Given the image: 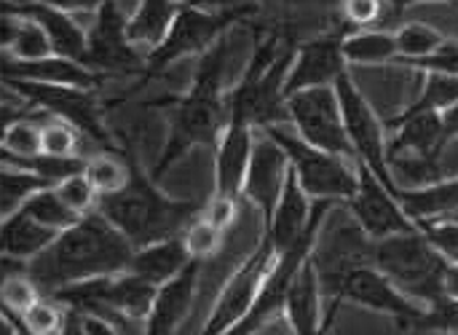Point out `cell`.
Masks as SVG:
<instances>
[{"label": "cell", "mask_w": 458, "mask_h": 335, "mask_svg": "<svg viewBox=\"0 0 458 335\" xmlns=\"http://www.w3.org/2000/svg\"><path fill=\"white\" fill-rule=\"evenodd\" d=\"M252 148H255L252 126L231 118L217 142V167H215L217 193L215 196L236 199L244 191V180H247L250 161H252Z\"/></svg>", "instance_id": "obj_18"}, {"label": "cell", "mask_w": 458, "mask_h": 335, "mask_svg": "<svg viewBox=\"0 0 458 335\" xmlns=\"http://www.w3.org/2000/svg\"><path fill=\"white\" fill-rule=\"evenodd\" d=\"M338 91V102H341V113H344V124H346V134L352 140V148L357 153V164H365L397 199H400V185L392 177V167H389V148L384 142V129L378 116L373 113L370 102L365 99V94L357 89V83L352 81L349 73H344L335 83Z\"/></svg>", "instance_id": "obj_9"}, {"label": "cell", "mask_w": 458, "mask_h": 335, "mask_svg": "<svg viewBox=\"0 0 458 335\" xmlns=\"http://www.w3.org/2000/svg\"><path fill=\"white\" fill-rule=\"evenodd\" d=\"M373 266L411 301H424L432 306L448 296L445 277L451 263L429 245L421 231L376 242Z\"/></svg>", "instance_id": "obj_4"}, {"label": "cell", "mask_w": 458, "mask_h": 335, "mask_svg": "<svg viewBox=\"0 0 458 335\" xmlns=\"http://www.w3.org/2000/svg\"><path fill=\"white\" fill-rule=\"evenodd\" d=\"M129 183L118 193L99 196L97 212L126 236L134 250L182 236L185 228L204 212L196 202H177L164 196L153 180L137 167L134 159L126 156Z\"/></svg>", "instance_id": "obj_2"}, {"label": "cell", "mask_w": 458, "mask_h": 335, "mask_svg": "<svg viewBox=\"0 0 458 335\" xmlns=\"http://www.w3.org/2000/svg\"><path fill=\"white\" fill-rule=\"evenodd\" d=\"M290 169H293V164H290L287 153L266 132H260L255 137L252 161H250V172H247L242 196L250 199L260 210V215L266 218V226L271 223V218L276 212V204L284 193Z\"/></svg>", "instance_id": "obj_15"}, {"label": "cell", "mask_w": 458, "mask_h": 335, "mask_svg": "<svg viewBox=\"0 0 458 335\" xmlns=\"http://www.w3.org/2000/svg\"><path fill=\"white\" fill-rule=\"evenodd\" d=\"M0 185H3V218H11L13 212H19L35 193L51 188L46 180H40L32 172L16 169V167H5L0 175Z\"/></svg>", "instance_id": "obj_32"}, {"label": "cell", "mask_w": 458, "mask_h": 335, "mask_svg": "<svg viewBox=\"0 0 458 335\" xmlns=\"http://www.w3.org/2000/svg\"><path fill=\"white\" fill-rule=\"evenodd\" d=\"M11 11V8H8ZM19 16V13H16ZM3 56H11L16 62H38V59H46V56H54V48H51V40L48 35L43 32V27L27 16H19V27H16V35L11 40V46L5 48Z\"/></svg>", "instance_id": "obj_33"}, {"label": "cell", "mask_w": 458, "mask_h": 335, "mask_svg": "<svg viewBox=\"0 0 458 335\" xmlns=\"http://www.w3.org/2000/svg\"><path fill=\"white\" fill-rule=\"evenodd\" d=\"M344 16L352 27H370L378 21L381 16V5L370 3V0H354L344 5Z\"/></svg>", "instance_id": "obj_46"}, {"label": "cell", "mask_w": 458, "mask_h": 335, "mask_svg": "<svg viewBox=\"0 0 458 335\" xmlns=\"http://www.w3.org/2000/svg\"><path fill=\"white\" fill-rule=\"evenodd\" d=\"M443 126H445V137H448V140L458 137V105L443 113Z\"/></svg>", "instance_id": "obj_49"}, {"label": "cell", "mask_w": 458, "mask_h": 335, "mask_svg": "<svg viewBox=\"0 0 458 335\" xmlns=\"http://www.w3.org/2000/svg\"><path fill=\"white\" fill-rule=\"evenodd\" d=\"M3 309L5 312H13V314H24L30 306H35L43 293L38 290V285L27 277V271H19V274H5L3 277Z\"/></svg>", "instance_id": "obj_38"}, {"label": "cell", "mask_w": 458, "mask_h": 335, "mask_svg": "<svg viewBox=\"0 0 458 335\" xmlns=\"http://www.w3.org/2000/svg\"><path fill=\"white\" fill-rule=\"evenodd\" d=\"M228 59V43L220 38L201 59L191 91L177 102L172 116L169 140L164 145L161 159L153 167V177H158L164 169H169L180 156H185L196 145H212L220 142L228 121L231 107L228 97L223 94V73Z\"/></svg>", "instance_id": "obj_3"}, {"label": "cell", "mask_w": 458, "mask_h": 335, "mask_svg": "<svg viewBox=\"0 0 458 335\" xmlns=\"http://www.w3.org/2000/svg\"><path fill=\"white\" fill-rule=\"evenodd\" d=\"M252 5H236V8H220V11H207L199 5H182L166 40L148 54V64H145V78H153L158 73H164L172 62L188 56V54H199V51H209L223 32L228 30V24L239 21L244 13H250Z\"/></svg>", "instance_id": "obj_7"}, {"label": "cell", "mask_w": 458, "mask_h": 335, "mask_svg": "<svg viewBox=\"0 0 458 335\" xmlns=\"http://www.w3.org/2000/svg\"><path fill=\"white\" fill-rule=\"evenodd\" d=\"M341 301H352L365 309L389 314L413 331L419 328V322L424 320V312H427V309L416 306L405 293H400L376 266L354 271L341 288Z\"/></svg>", "instance_id": "obj_17"}, {"label": "cell", "mask_w": 458, "mask_h": 335, "mask_svg": "<svg viewBox=\"0 0 458 335\" xmlns=\"http://www.w3.org/2000/svg\"><path fill=\"white\" fill-rule=\"evenodd\" d=\"M357 172H360V191L346 207L373 242L421 231L403 210L400 199L365 164H357Z\"/></svg>", "instance_id": "obj_14"}, {"label": "cell", "mask_w": 458, "mask_h": 335, "mask_svg": "<svg viewBox=\"0 0 458 335\" xmlns=\"http://www.w3.org/2000/svg\"><path fill=\"white\" fill-rule=\"evenodd\" d=\"M413 67L419 70H429V73H443V75H456L458 78V43L445 40L432 56L416 62Z\"/></svg>", "instance_id": "obj_44"}, {"label": "cell", "mask_w": 458, "mask_h": 335, "mask_svg": "<svg viewBox=\"0 0 458 335\" xmlns=\"http://www.w3.org/2000/svg\"><path fill=\"white\" fill-rule=\"evenodd\" d=\"M212 226H217L220 231H225L233 220H236V199H223V196H215L204 212H201Z\"/></svg>", "instance_id": "obj_45"}, {"label": "cell", "mask_w": 458, "mask_h": 335, "mask_svg": "<svg viewBox=\"0 0 458 335\" xmlns=\"http://www.w3.org/2000/svg\"><path fill=\"white\" fill-rule=\"evenodd\" d=\"M59 335H86L78 312H72V309H67V312H64V328H62V333Z\"/></svg>", "instance_id": "obj_48"}, {"label": "cell", "mask_w": 458, "mask_h": 335, "mask_svg": "<svg viewBox=\"0 0 458 335\" xmlns=\"http://www.w3.org/2000/svg\"><path fill=\"white\" fill-rule=\"evenodd\" d=\"M46 118H48V113L38 107L35 113L19 116L16 121L5 124L3 159H35V156H40L43 153V121Z\"/></svg>", "instance_id": "obj_30"}, {"label": "cell", "mask_w": 458, "mask_h": 335, "mask_svg": "<svg viewBox=\"0 0 458 335\" xmlns=\"http://www.w3.org/2000/svg\"><path fill=\"white\" fill-rule=\"evenodd\" d=\"M86 177L91 180V185L97 188L99 196L118 193L129 183V164L118 161L115 156H107V153L94 156V159H86Z\"/></svg>", "instance_id": "obj_36"}, {"label": "cell", "mask_w": 458, "mask_h": 335, "mask_svg": "<svg viewBox=\"0 0 458 335\" xmlns=\"http://www.w3.org/2000/svg\"><path fill=\"white\" fill-rule=\"evenodd\" d=\"M78 129L48 116L43 121V156H56V159H72L78 156Z\"/></svg>", "instance_id": "obj_40"}, {"label": "cell", "mask_w": 458, "mask_h": 335, "mask_svg": "<svg viewBox=\"0 0 458 335\" xmlns=\"http://www.w3.org/2000/svg\"><path fill=\"white\" fill-rule=\"evenodd\" d=\"M445 293L451 296V298H456L458 301V266H448V277H445Z\"/></svg>", "instance_id": "obj_50"}, {"label": "cell", "mask_w": 458, "mask_h": 335, "mask_svg": "<svg viewBox=\"0 0 458 335\" xmlns=\"http://www.w3.org/2000/svg\"><path fill=\"white\" fill-rule=\"evenodd\" d=\"M56 231L40 226L21 210L13 212L11 218H3V231H0V245H3V258L30 263L40 253H46L56 242Z\"/></svg>", "instance_id": "obj_26"}, {"label": "cell", "mask_w": 458, "mask_h": 335, "mask_svg": "<svg viewBox=\"0 0 458 335\" xmlns=\"http://www.w3.org/2000/svg\"><path fill=\"white\" fill-rule=\"evenodd\" d=\"M3 317L11 322V328L16 331V335H35L32 331H27V325L21 322V317H19V314H13V312H5V309H3Z\"/></svg>", "instance_id": "obj_51"}, {"label": "cell", "mask_w": 458, "mask_h": 335, "mask_svg": "<svg viewBox=\"0 0 458 335\" xmlns=\"http://www.w3.org/2000/svg\"><path fill=\"white\" fill-rule=\"evenodd\" d=\"M322 288L319 277L311 266V258L301 266L298 277L290 285L284 314L293 325L295 335H325L327 317L322 314Z\"/></svg>", "instance_id": "obj_23"}, {"label": "cell", "mask_w": 458, "mask_h": 335, "mask_svg": "<svg viewBox=\"0 0 458 335\" xmlns=\"http://www.w3.org/2000/svg\"><path fill=\"white\" fill-rule=\"evenodd\" d=\"M344 73H346V56H344L341 35H325V38L309 40L298 46L293 70L284 83V97L290 99L309 89L335 86Z\"/></svg>", "instance_id": "obj_16"}, {"label": "cell", "mask_w": 458, "mask_h": 335, "mask_svg": "<svg viewBox=\"0 0 458 335\" xmlns=\"http://www.w3.org/2000/svg\"><path fill=\"white\" fill-rule=\"evenodd\" d=\"M81 322H83L86 335H121L110 322H105L99 317H91V314H81Z\"/></svg>", "instance_id": "obj_47"}, {"label": "cell", "mask_w": 458, "mask_h": 335, "mask_svg": "<svg viewBox=\"0 0 458 335\" xmlns=\"http://www.w3.org/2000/svg\"><path fill=\"white\" fill-rule=\"evenodd\" d=\"M19 16H27L32 21H38L43 27V32L51 40V48L56 56L72 59L86 64L89 56V32L75 21V16L62 8V5H51V3H30V5H5Z\"/></svg>", "instance_id": "obj_19"}, {"label": "cell", "mask_w": 458, "mask_h": 335, "mask_svg": "<svg viewBox=\"0 0 458 335\" xmlns=\"http://www.w3.org/2000/svg\"><path fill=\"white\" fill-rule=\"evenodd\" d=\"M274 263H276V253H274L271 242L263 236L260 247L242 263V269L220 290L217 304H215L201 335H225L233 325H239L247 317V312L252 309Z\"/></svg>", "instance_id": "obj_12"}, {"label": "cell", "mask_w": 458, "mask_h": 335, "mask_svg": "<svg viewBox=\"0 0 458 335\" xmlns=\"http://www.w3.org/2000/svg\"><path fill=\"white\" fill-rule=\"evenodd\" d=\"M333 207H335L333 202H314V212H311V223H309L306 236L301 239V245L295 250H290V253L276 258V263H274L271 274L266 277V282H263L252 309L247 312V317L239 325H233L225 335H255L274 314H279L284 309L290 285L298 277L301 266L311 258V250H314V242L319 236V228H322V223H325V218L330 215Z\"/></svg>", "instance_id": "obj_8"}, {"label": "cell", "mask_w": 458, "mask_h": 335, "mask_svg": "<svg viewBox=\"0 0 458 335\" xmlns=\"http://www.w3.org/2000/svg\"><path fill=\"white\" fill-rule=\"evenodd\" d=\"M3 81H30L43 86H67V89L91 91L94 86L102 83V75H97L81 62L56 54L38 62H16L11 56H3Z\"/></svg>", "instance_id": "obj_20"}, {"label": "cell", "mask_w": 458, "mask_h": 335, "mask_svg": "<svg viewBox=\"0 0 458 335\" xmlns=\"http://www.w3.org/2000/svg\"><path fill=\"white\" fill-rule=\"evenodd\" d=\"M344 56L352 64H386L400 56L397 38L386 30H360L344 35Z\"/></svg>", "instance_id": "obj_29"}, {"label": "cell", "mask_w": 458, "mask_h": 335, "mask_svg": "<svg viewBox=\"0 0 458 335\" xmlns=\"http://www.w3.org/2000/svg\"><path fill=\"white\" fill-rule=\"evenodd\" d=\"M5 86H11L30 105L75 126L81 134L91 137L94 142L105 145L107 150L113 148V140L102 124V116H99V107H97V99L91 97V91L67 89V86H43V83H30V81H5Z\"/></svg>", "instance_id": "obj_13"}, {"label": "cell", "mask_w": 458, "mask_h": 335, "mask_svg": "<svg viewBox=\"0 0 458 335\" xmlns=\"http://www.w3.org/2000/svg\"><path fill=\"white\" fill-rule=\"evenodd\" d=\"M56 306H59L56 301L43 296L35 306H30L21 314V322L35 335H59L64 328V312H59Z\"/></svg>", "instance_id": "obj_41"}, {"label": "cell", "mask_w": 458, "mask_h": 335, "mask_svg": "<svg viewBox=\"0 0 458 335\" xmlns=\"http://www.w3.org/2000/svg\"><path fill=\"white\" fill-rule=\"evenodd\" d=\"M201 263L193 261L182 274H177L172 282L158 288V296L153 301L150 317L145 322V335H174L180 322L188 317L193 296H196V282H199Z\"/></svg>", "instance_id": "obj_22"}, {"label": "cell", "mask_w": 458, "mask_h": 335, "mask_svg": "<svg viewBox=\"0 0 458 335\" xmlns=\"http://www.w3.org/2000/svg\"><path fill=\"white\" fill-rule=\"evenodd\" d=\"M54 191L59 193V199H62L75 215L86 218V215L97 212L99 193H97V188L91 185V180L86 177V172H81V175H75V177H67V180L59 183Z\"/></svg>", "instance_id": "obj_39"}, {"label": "cell", "mask_w": 458, "mask_h": 335, "mask_svg": "<svg viewBox=\"0 0 458 335\" xmlns=\"http://www.w3.org/2000/svg\"><path fill=\"white\" fill-rule=\"evenodd\" d=\"M134 247L99 212L86 215L72 228L62 231L56 242L27 263V277L51 298L64 288L123 274L131 263Z\"/></svg>", "instance_id": "obj_1"}, {"label": "cell", "mask_w": 458, "mask_h": 335, "mask_svg": "<svg viewBox=\"0 0 458 335\" xmlns=\"http://www.w3.org/2000/svg\"><path fill=\"white\" fill-rule=\"evenodd\" d=\"M400 204L416 226L458 215V180H440L427 188H400Z\"/></svg>", "instance_id": "obj_27"}, {"label": "cell", "mask_w": 458, "mask_h": 335, "mask_svg": "<svg viewBox=\"0 0 458 335\" xmlns=\"http://www.w3.org/2000/svg\"><path fill=\"white\" fill-rule=\"evenodd\" d=\"M373 250L376 242L362 231V226L354 220V215H330L325 218L319 236L311 250V266L319 277L322 298L330 304L327 306V325L341 304V288L344 282L360 271L373 266Z\"/></svg>", "instance_id": "obj_5"}, {"label": "cell", "mask_w": 458, "mask_h": 335, "mask_svg": "<svg viewBox=\"0 0 458 335\" xmlns=\"http://www.w3.org/2000/svg\"><path fill=\"white\" fill-rule=\"evenodd\" d=\"M400 132L394 142L389 145V159L392 156H427V159H440L448 137L443 126V113H416L405 110L403 118L397 121Z\"/></svg>", "instance_id": "obj_24"}, {"label": "cell", "mask_w": 458, "mask_h": 335, "mask_svg": "<svg viewBox=\"0 0 458 335\" xmlns=\"http://www.w3.org/2000/svg\"><path fill=\"white\" fill-rule=\"evenodd\" d=\"M21 212L30 215L32 220H38L40 226L56 231V234L67 231V228H72L75 223L83 220L81 215H75V212L59 199V193H56L54 188H46V191L35 193V196L21 207Z\"/></svg>", "instance_id": "obj_31"}, {"label": "cell", "mask_w": 458, "mask_h": 335, "mask_svg": "<svg viewBox=\"0 0 458 335\" xmlns=\"http://www.w3.org/2000/svg\"><path fill=\"white\" fill-rule=\"evenodd\" d=\"M266 132L290 159L293 172L298 175L301 188L306 191L309 199L314 202H344L349 204L357 191H360V172L349 164V159L325 153L311 148L306 140H301V134H293L287 126H266L260 129Z\"/></svg>", "instance_id": "obj_6"}, {"label": "cell", "mask_w": 458, "mask_h": 335, "mask_svg": "<svg viewBox=\"0 0 458 335\" xmlns=\"http://www.w3.org/2000/svg\"><path fill=\"white\" fill-rule=\"evenodd\" d=\"M223 234H225V231H220V228L212 226L204 215H199V218L185 228V234H182V242H185V250H188L191 261L204 263L207 258H212V255L220 250V245H223Z\"/></svg>", "instance_id": "obj_37"}, {"label": "cell", "mask_w": 458, "mask_h": 335, "mask_svg": "<svg viewBox=\"0 0 458 335\" xmlns=\"http://www.w3.org/2000/svg\"><path fill=\"white\" fill-rule=\"evenodd\" d=\"M182 5H174V3H158V0H150V3H142L137 5L131 13H129V24H126V35L131 40L134 48H148V54H153L169 35L177 13H180Z\"/></svg>", "instance_id": "obj_28"}, {"label": "cell", "mask_w": 458, "mask_h": 335, "mask_svg": "<svg viewBox=\"0 0 458 335\" xmlns=\"http://www.w3.org/2000/svg\"><path fill=\"white\" fill-rule=\"evenodd\" d=\"M191 263L193 261H191V255L185 250L182 236H174V239H166V242L134 250L131 263H129L126 271L134 274L137 279L153 285V288H164L177 274H182Z\"/></svg>", "instance_id": "obj_25"}, {"label": "cell", "mask_w": 458, "mask_h": 335, "mask_svg": "<svg viewBox=\"0 0 458 335\" xmlns=\"http://www.w3.org/2000/svg\"><path fill=\"white\" fill-rule=\"evenodd\" d=\"M311 212H314V204L306 196V191L301 188L298 175L290 169L284 193H282V199L276 204V212H274L271 223L266 226V239L271 242L276 258L290 253V250H295L301 245V239L309 231Z\"/></svg>", "instance_id": "obj_21"}, {"label": "cell", "mask_w": 458, "mask_h": 335, "mask_svg": "<svg viewBox=\"0 0 458 335\" xmlns=\"http://www.w3.org/2000/svg\"><path fill=\"white\" fill-rule=\"evenodd\" d=\"M129 16L121 5L105 3L97 8V16L89 27V56L86 67L97 75H145L148 54L131 46L126 35Z\"/></svg>", "instance_id": "obj_11"}, {"label": "cell", "mask_w": 458, "mask_h": 335, "mask_svg": "<svg viewBox=\"0 0 458 335\" xmlns=\"http://www.w3.org/2000/svg\"><path fill=\"white\" fill-rule=\"evenodd\" d=\"M416 331H437V333L458 335V301L445 296L443 301L432 304L424 312V320L419 322Z\"/></svg>", "instance_id": "obj_43"}, {"label": "cell", "mask_w": 458, "mask_h": 335, "mask_svg": "<svg viewBox=\"0 0 458 335\" xmlns=\"http://www.w3.org/2000/svg\"><path fill=\"white\" fill-rule=\"evenodd\" d=\"M421 234L429 239V245L448 261L458 266V220H435L421 223Z\"/></svg>", "instance_id": "obj_42"}, {"label": "cell", "mask_w": 458, "mask_h": 335, "mask_svg": "<svg viewBox=\"0 0 458 335\" xmlns=\"http://www.w3.org/2000/svg\"><path fill=\"white\" fill-rule=\"evenodd\" d=\"M451 220H458V215H454V218H451Z\"/></svg>", "instance_id": "obj_52"}, {"label": "cell", "mask_w": 458, "mask_h": 335, "mask_svg": "<svg viewBox=\"0 0 458 335\" xmlns=\"http://www.w3.org/2000/svg\"><path fill=\"white\" fill-rule=\"evenodd\" d=\"M287 116L295 124L301 140H306L311 148L341 156V159H354L357 153L352 148V140L346 134L341 102L335 86L325 89H309L287 99Z\"/></svg>", "instance_id": "obj_10"}, {"label": "cell", "mask_w": 458, "mask_h": 335, "mask_svg": "<svg viewBox=\"0 0 458 335\" xmlns=\"http://www.w3.org/2000/svg\"><path fill=\"white\" fill-rule=\"evenodd\" d=\"M397 48H400V56L408 59V64H416L427 56H432L445 40L437 30L427 27V24H405L397 35Z\"/></svg>", "instance_id": "obj_35"}, {"label": "cell", "mask_w": 458, "mask_h": 335, "mask_svg": "<svg viewBox=\"0 0 458 335\" xmlns=\"http://www.w3.org/2000/svg\"><path fill=\"white\" fill-rule=\"evenodd\" d=\"M458 105V78L456 75H443V73H429L421 97L408 107L416 113H445Z\"/></svg>", "instance_id": "obj_34"}]
</instances>
